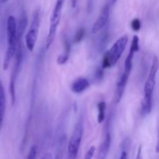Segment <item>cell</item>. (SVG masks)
<instances>
[{"label":"cell","mask_w":159,"mask_h":159,"mask_svg":"<svg viewBox=\"0 0 159 159\" xmlns=\"http://www.w3.org/2000/svg\"><path fill=\"white\" fill-rule=\"evenodd\" d=\"M158 69V59L154 57L152 60V67L149 71L148 77L146 80L144 87V98L141 102V113L146 116L152 112V95L156 84V76Z\"/></svg>","instance_id":"obj_1"},{"label":"cell","mask_w":159,"mask_h":159,"mask_svg":"<svg viewBox=\"0 0 159 159\" xmlns=\"http://www.w3.org/2000/svg\"><path fill=\"white\" fill-rule=\"evenodd\" d=\"M7 48L3 61V69L7 70L17 49V25L15 17L9 16L7 20Z\"/></svg>","instance_id":"obj_2"},{"label":"cell","mask_w":159,"mask_h":159,"mask_svg":"<svg viewBox=\"0 0 159 159\" xmlns=\"http://www.w3.org/2000/svg\"><path fill=\"white\" fill-rule=\"evenodd\" d=\"M65 0H56L55 6H54L53 12L51 13V18H50V27L49 32H48V37L46 40V49L48 50L52 44L53 41L55 37L56 33H57V26L61 20V16L62 9H63L64 3Z\"/></svg>","instance_id":"obj_3"},{"label":"cell","mask_w":159,"mask_h":159,"mask_svg":"<svg viewBox=\"0 0 159 159\" xmlns=\"http://www.w3.org/2000/svg\"><path fill=\"white\" fill-rule=\"evenodd\" d=\"M83 131V122H82V120H80L76 124L74 130L71 134L69 141H68L67 159H76V158H77L79 147H80L81 142H82Z\"/></svg>","instance_id":"obj_4"},{"label":"cell","mask_w":159,"mask_h":159,"mask_svg":"<svg viewBox=\"0 0 159 159\" xmlns=\"http://www.w3.org/2000/svg\"><path fill=\"white\" fill-rule=\"evenodd\" d=\"M40 25V12L38 10H37L33 14V19L30 23V26L29 30L27 31L26 36H25V43H26V48L30 51H33L34 47H35L37 37H38Z\"/></svg>","instance_id":"obj_5"},{"label":"cell","mask_w":159,"mask_h":159,"mask_svg":"<svg viewBox=\"0 0 159 159\" xmlns=\"http://www.w3.org/2000/svg\"><path fill=\"white\" fill-rule=\"evenodd\" d=\"M127 43H128V37L127 35L122 36L113 43L110 51L106 53L105 56L108 58L110 67H113L117 63L127 47Z\"/></svg>","instance_id":"obj_6"},{"label":"cell","mask_w":159,"mask_h":159,"mask_svg":"<svg viewBox=\"0 0 159 159\" xmlns=\"http://www.w3.org/2000/svg\"><path fill=\"white\" fill-rule=\"evenodd\" d=\"M109 16H110V5L107 4L102 8V11L100 12L99 16L96 19L93 27H92V33L93 34H97L107 24Z\"/></svg>","instance_id":"obj_7"},{"label":"cell","mask_w":159,"mask_h":159,"mask_svg":"<svg viewBox=\"0 0 159 159\" xmlns=\"http://www.w3.org/2000/svg\"><path fill=\"white\" fill-rule=\"evenodd\" d=\"M129 76H130V74L124 71L123 74L121 75L117 84H116V92H115V102H116V103H119L120 101L122 99L123 95L125 91L126 85L128 82Z\"/></svg>","instance_id":"obj_8"},{"label":"cell","mask_w":159,"mask_h":159,"mask_svg":"<svg viewBox=\"0 0 159 159\" xmlns=\"http://www.w3.org/2000/svg\"><path fill=\"white\" fill-rule=\"evenodd\" d=\"M110 145H111V135H110V132H107L105 139L99 146L97 155H96V159L107 158L110 148Z\"/></svg>","instance_id":"obj_9"},{"label":"cell","mask_w":159,"mask_h":159,"mask_svg":"<svg viewBox=\"0 0 159 159\" xmlns=\"http://www.w3.org/2000/svg\"><path fill=\"white\" fill-rule=\"evenodd\" d=\"M89 82L85 78H79L71 84V89L75 93H81L89 87Z\"/></svg>","instance_id":"obj_10"},{"label":"cell","mask_w":159,"mask_h":159,"mask_svg":"<svg viewBox=\"0 0 159 159\" xmlns=\"http://www.w3.org/2000/svg\"><path fill=\"white\" fill-rule=\"evenodd\" d=\"M63 45H64V51L61 55L58 56L57 59V62L58 65H64L66 63L69 57L70 51H71V44L69 43V40L66 37H64L63 39Z\"/></svg>","instance_id":"obj_11"},{"label":"cell","mask_w":159,"mask_h":159,"mask_svg":"<svg viewBox=\"0 0 159 159\" xmlns=\"http://www.w3.org/2000/svg\"><path fill=\"white\" fill-rule=\"evenodd\" d=\"M98 110H99V113H98L97 120L99 124H102L105 119L106 110H107V104L104 101L99 102L98 104Z\"/></svg>","instance_id":"obj_12"},{"label":"cell","mask_w":159,"mask_h":159,"mask_svg":"<svg viewBox=\"0 0 159 159\" xmlns=\"http://www.w3.org/2000/svg\"><path fill=\"white\" fill-rule=\"evenodd\" d=\"M85 29H84V28H80L79 30H78L75 35V39H74L75 43H79V42L82 41V40H83L84 37H85Z\"/></svg>","instance_id":"obj_13"},{"label":"cell","mask_w":159,"mask_h":159,"mask_svg":"<svg viewBox=\"0 0 159 159\" xmlns=\"http://www.w3.org/2000/svg\"><path fill=\"white\" fill-rule=\"evenodd\" d=\"M64 143H65V138H62L61 140H60V143H59L58 148H57V154H56L54 159H62V157H63Z\"/></svg>","instance_id":"obj_14"},{"label":"cell","mask_w":159,"mask_h":159,"mask_svg":"<svg viewBox=\"0 0 159 159\" xmlns=\"http://www.w3.org/2000/svg\"><path fill=\"white\" fill-rule=\"evenodd\" d=\"M37 146L36 144H34L32 147L30 149V152L28 153L26 159H37Z\"/></svg>","instance_id":"obj_15"},{"label":"cell","mask_w":159,"mask_h":159,"mask_svg":"<svg viewBox=\"0 0 159 159\" xmlns=\"http://www.w3.org/2000/svg\"><path fill=\"white\" fill-rule=\"evenodd\" d=\"M95 152H96V147L95 146H91L86 152V153H85L84 159H93V156H94Z\"/></svg>","instance_id":"obj_16"},{"label":"cell","mask_w":159,"mask_h":159,"mask_svg":"<svg viewBox=\"0 0 159 159\" xmlns=\"http://www.w3.org/2000/svg\"><path fill=\"white\" fill-rule=\"evenodd\" d=\"M131 27L134 31H139L141 29V21L138 19H134L131 22Z\"/></svg>","instance_id":"obj_17"},{"label":"cell","mask_w":159,"mask_h":159,"mask_svg":"<svg viewBox=\"0 0 159 159\" xmlns=\"http://www.w3.org/2000/svg\"><path fill=\"white\" fill-rule=\"evenodd\" d=\"M95 77H96V79H98V80H101L102 79V77H103V70H102V68H98L96 74H95Z\"/></svg>","instance_id":"obj_18"},{"label":"cell","mask_w":159,"mask_h":159,"mask_svg":"<svg viewBox=\"0 0 159 159\" xmlns=\"http://www.w3.org/2000/svg\"><path fill=\"white\" fill-rule=\"evenodd\" d=\"M135 159H144L143 158V153H142V146H139L138 148V152H137V155Z\"/></svg>","instance_id":"obj_19"},{"label":"cell","mask_w":159,"mask_h":159,"mask_svg":"<svg viewBox=\"0 0 159 159\" xmlns=\"http://www.w3.org/2000/svg\"><path fill=\"white\" fill-rule=\"evenodd\" d=\"M119 159H127V152H126V150H123L121 152L120 156Z\"/></svg>","instance_id":"obj_20"},{"label":"cell","mask_w":159,"mask_h":159,"mask_svg":"<svg viewBox=\"0 0 159 159\" xmlns=\"http://www.w3.org/2000/svg\"><path fill=\"white\" fill-rule=\"evenodd\" d=\"M41 159H53V156L51 153H45Z\"/></svg>","instance_id":"obj_21"},{"label":"cell","mask_w":159,"mask_h":159,"mask_svg":"<svg viewBox=\"0 0 159 159\" xmlns=\"http://www.w3.org/2000/svg\"><path fill=\"white\" fill-rule=\"evenodd\" d=\"M76 2H77V0H71V7L75 8L76 6Z\"/></svg>","instance_id":"obj_22"},{"label":"cell","mask_w":159,"mask_h":159,"mask_svg":"<svg viewBox=\"0 0 159 159\" xmlns=\"http://www.w3.org/2000/svg\"><path fill=\"white\" fill-rule=\"evenodd\" d=\"M117 1L118 0H111V3L112 4H114V3H116Z\"/></svg>","instance_id":"obj_23"},{"label":"cell","mask_w":159,"mask_h":159,"mask_svg":"<svg viewBox=\"0 0 159 159\" xmlns=\"http://www.w3.org/2000/svg\"><path fill=\"white\" fill-rule=\"evenodd\" d=\"M8 1V0H2V2H7Z\"/></svg>","instance_id":"obj_24"},{"label":"cell","mask_w":159,"mask_h":159,"mask_svg":"<svg viewBox=\"0 0 159 159\" xmlns=\"http://www.w3.org/2000/svg\"><path fill=\"white\" fill-rule=\"evenodd\" d=\"M0 129H1V127H0Z\"/></svg>","instance_id":"obj_25"}]
</instances>
